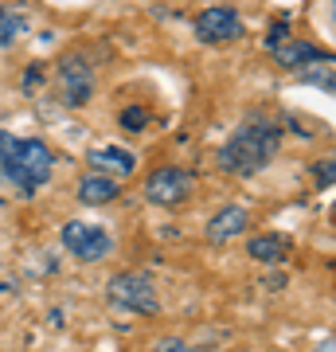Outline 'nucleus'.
<instances>
[{"label":"nucleus","instance_id":"nucleus-11","mask_svg":"<svg viewBox=\"0 0 336 352\" xmlns=\"http://www.w3.org/2000/svg\"><path fill=\"white\" fill-rule=\"evenodd\" d=\"M289 251H293V239L282 235V231H266V235H254L247 243V254L258 258V263H286Z\"/></svg>","mask_w":336,"mask_h":352},{"label":"nucleus","instance_id":"nucleus-12","mask_svg":"<svg viewBox=\"0 0 336 352\" xmlns=\"http://www.w3.org/2000/svg\"><path fill=\"white\" fill-rule=\"evenodd\" d=\"M90 164H94V173L129 176L133 168H137V157H133V153H125V149H117V145H110V149H94V153H90Z\"/></svg>","mask_w":336,"mask_h":352},{"label":"nucleus","instance_id":"nucleus-16","mask_svg":"<svg viewBox=\"0 0 336 352\" xmlns=\"http://www.w3.org/2000/svg\"><path fill=\"white\" fill-rule=\"evenodd\" d=\"M333 173H336L333 157H328L324 164H317V168H313V176H317V188H333Z\"/></svg>","mask_w":336,"mask_h":352},{"label":"nucleus","instance_id":"nucleus-5","mask_svg":"<svg viewBox=\"0 0 336 352\" xmlns=\"http://www.w3.org/2000/svg\"><path fill=\"white\" fill-rule=\"evenodd\" d=\"M55 90H59L63 106H71V110H78V106H87L94 98V71H90V63L82 55H63L59 59Z\"/></svg>","mask_w":336,"mask_h":352},{"label":"nucleus","instance_id":"nucleus-6","mask_svg":"<svg viewBox=\"0 0 336 352\" xmlns=\"http://www.w3.org/2000/svg\"><path fill=\"white\" fill-rule=\"evenodd\" d=\"M63 247L75 254L78 263H102V258L113 254V235L94 223L71 219V223H63Z\"/></svg>","mask_w":336,"mask_h":352},{"label":"nucleus","instance_id":"nucleus-10","mask_svg":"<svg viewBox=\"0 0 336 352\" xmlns=\"http://www.w3.org/2000/svg\"><path fill=\"white\" fill-rule=\"evenodd\" d=\"M117 176H106V173H87L78 180V204H87V208H102V204H113L117 200Z\"/></svg>","mask_w":336,"mask_h":352},{"label":"nucleus","instance_id":"nucleus-7","mask_svg":"<svg viewBox=\"0 0 336 352\" xmlns=\"http://www.w3.org/2000/svg\"><path fill=\"white\" fill-rule=\"evenodd\" d=\"M192 32H196L199 43H235L247 28H243V16L231 4H212V8H203L196 16Z\"/></svg>","mask_w":336,"mask_h":352},{"label":"nucleus","instance_id":"nucleus-9","mask_svg":"<svg viewBox=\"0 0 336 352\" xmlns=\"http://www.w3.org/2000/svg\"><path fill=\"white\" fill-rule=\"evenodd\" d=\"M247 223H250L247 208H243V204H227V208H219V212L208 219V243L223 247V243L238 239V235L247 231Z\"/></svg>","mask_w":336,"mask_h":352},{"label":"nucleus","instance_id":"nucleus-8","mask_svg":"<svg viewBox=\"0 0 336 352\" xmlns=\"http://www.w3.org/2000/svg\"><path fill=\"white\" fill-rule=\"evenodd\" d=\"M270 55H274L278 67H286V71H301V67H317V63H333V59H328V51L313 47V43H305V39H298V36H286V39H278V43H270Z\"/></svg>","mask_w":336,"mask_h":352},{"label":"nucleus","instance_id":"nucleus-14","mask_svg":"<svg viewBox=\"0 0 336 352\" xmlns=\"http://www.w3.org/2000/svg\"><path fill=\"white\" fill-rule=\"evenodd\" d=\"M145 118H149V110H145V106H133V110H122V126L137 133V129H145Z\"/></svg>","mask_w":336,"mask_h":352},{"label":"nucleus","instance_id":"nucleus-13","mask_svg":"<svg viewBox=\"0 0 336 352\" xmlns=\"http://www.w3.org/2000/svg\"><path fill=\"white\" fill-rule=\"evenodd\" d=\"M27 32L24 16L20 12H8V8H0V47H12L16 39Z\"/></svg>","mask_w":336,"mask_h":352},{"label":"nucleus","instance_id":"nucleus-4","mask_svg":"<svg viewBox=\"0 0 336 352\" xmlns=\"http://www.w3.org/2000/svg\"><path fill=\"white\" fill-rule=\"evenodd\" d=\"M196 188V176L180 168V164H161V168H153L145 176V200L157 204V208H176V204H184Z\"/></svg>","mask_w":336,"mask_h":352},{"label":"nucleus","instance_id":"nucleus-2","mask_svg":"<svg viewBox=\"0 0 336 352\" xmlns=\"http://www.w3.org/2000/svg\"><path fill=\"white\" fill-rule=\"evenodd\" d=\"M0 173L20 192H39L55 176V153L36 138L0 133Z\"/></svg>","mask_w":336,"mask_h":352},{"label":"nucleus","instance_id":"nucleus-3","mask_svg":"<svg viewBox=\"0 0 336 352\" xmlns=\"http://www.w3.org/2000/svg\"><path fill=\"white\" fill-rule=\"evenodd\" d=\"M106 302L117 309V314H137V317H157L161 314V298H157V286H153L149 274H113L110 286H106Z\"/></svg>","mask_w":336,"mask_h":352},{"label":"nucleus","instance_id":"nucleus-15","mask_svg":"<svg viewBox=\"0 0 336 352\" xmlns=\"http://www.w3.org/2000/svg\"><path fill=\"white\" fill-rule=\"evenodd\" d=\"M149 352H199V349H192V344H188V340H180V337H161Z\"/></svg>","mask_w":336,"mask_h":352},{"label":"nucleus","instance_id":"nucleus-1","mask_svg":"<svg viewBox=\"0 0 336 352\" xmlns=\"http://www.w3.org/2000/svg\"><path fill=\"white\" fill-rule=\"evenodd\" d=\"M278 149H282V129L274 122H266V118H250L219 149V168H227L235 176H254L274 161Z\"/></svg>","mask_w":336,"mask_h":352}]
</instances>
